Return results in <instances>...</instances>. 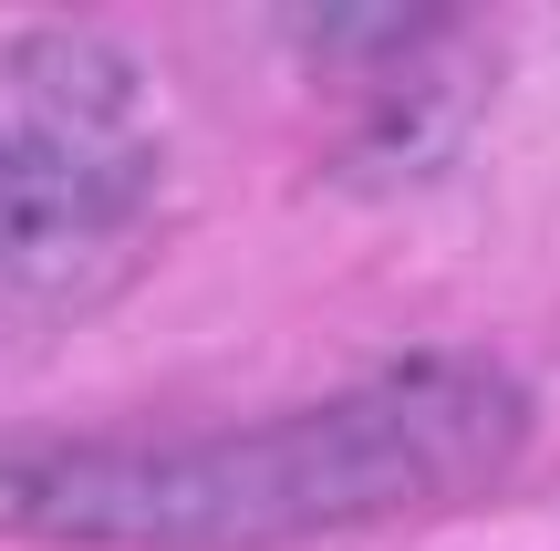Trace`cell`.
<instances>
[{
    "mask_svg": "<svg viewBox=\"0 0 560 551\" xmlns=\"http://www.w3.org/2000/svg\"><path fill=\"white\" fill-rule=\"evenodd\" d=\"M529 437V395L478 354H405L270 427L166 448H0V531L83 551H270L478 500Z\"/></svg>",
    "mask_w": 560,
    "mask_h": 551,
    "instance_id": "1",
    "label": "cell"
},
{
    "mask_svg": "<svg viewBox=\"0 0 560 551\" xmlns=\"http://www.w3.org/2000/svg\"><path fill=\"white\" fill-rule=\"evenodd\" d=\"M125 167L62 125H0V282L52 271L115 219Z\"/></svg>",
    "mask_w": 560,
    "mask_h": 551,
    "instance_id": "2",
    "label": "cell"
}]
</instances>
